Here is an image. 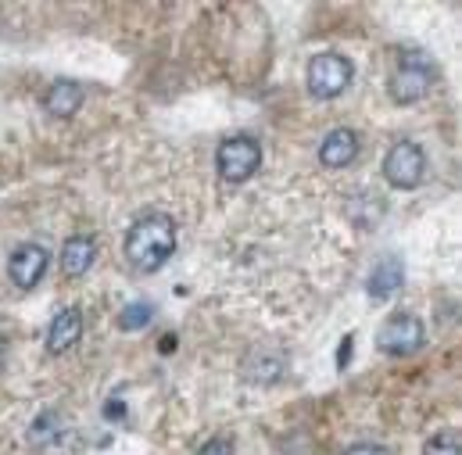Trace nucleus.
Listing matches in <instances>:
<instances>
[{
  "instance_id": "nucleus-1",
  "label": "nucleus",
  "mask_w": 462,
  "mask_h": 455,
  "mask_svg": "<svg viewBox=\"0 0 462 455\" xmlns=\"http://www.w3.org/2000/svg\"><path fill=\"white\" fill-rule=\"evenodd\" d=\"M176 251V223L165 212L140 216L125 233V258L140 273H158Z\"/></svg>"
},
{
  "instance_id": "nucleus-2",
  "label": "nucleus",
  "mask_w": 462,
  "mask_h": 455,
  "mask_svg": "<svg viewBox=\"0 0 462 455\" xmlns=\"http://www.w3.org/2000/svg\"><path fill=\"white\" fill-rule=\"evenodd\" d=\"M309 94L312 98H319V101H334V98H341L347 87H351V76H355V65L347 61L345 54H334V51H327V54H316L312 61H309Z\"/></svg>"
},
{
  "instance_id": "nucleus-3",
  "label": "nucleus",
  "mask_w": 462,
  "mask_h": 455,
  "mask_svg": "<svg viewBox=\"0 0 462 455\" xmlns=\"http://www.w3.org/2000/svg\"><path fill=\"white\" fill-rule=\"evenodd\" d=\"M262 165V147L254 136H230L216 151V169L226 183H247Z\"/></svg>"
},
{
  "instance_id": "nucleus-4",
  "label": "nucleus",
  "mask_w": 462,
  "mask_h": 455,
  "mask_svg": "<svg viewBox=\"0 0 462 455\" xmlns=\"http://www.w3.org/2000/svg\"><path fill=\"white\" fill-rule=\"evenodd\" d=\"M383 176L398 190H416L423 183V176H427V154H423V147L412 144V140H398L383 154Z\"/></svg>"
},
{
  "instance_id": "nucleus-5",
  "label": "nucleus",
  "mask_w": 462,
  "mask_h": 455,
  "mask_svg": "<svg viewBox=\"0 0 462 455\" xmlns=\"http://www.w3.org/2000/svg\"><path fill=\"white\" fill-rule=\"evenodd\" d=\"M423 341H427V327H423V320L412 316V312L391 316V320L380 327V334H376V348H380L383 355H391V358L416 355V351L423 348Z\"/></svg>"
},
{
  "instance_id": "nucleus-6",
  "label": "nucleus",
  "mask_w": 462,
  "mask_h": 455,
  "mask_svg": "<svg viewBox=\"0 0 462 455\" xmlns=\"http://www.w3.org/2000/svg\"><path fill=\"white\" fill-rule=\"evenodd\" d=\"M430 83H434V76H430V65L423 61V54H405L394 79H391V101L394 105H416L430 94Z\"/></svg>"
},
{
  "instance_id": "nucleus-7",
  "label": "nucleus",
  "mask_w": 462,
  "mask_h": 455,
  "mask_svg": "<svg viewBox=\"0 0 462 455\" xmlns=\"http://www.w3.org/2000/svg\"><path fill=\"white\" fill-rule=\"evenodd\" d=\"M47 265H51L47 247H40V244H18V247L11 251V258H7V276H11L14 287L32 291V287L43 280Z\"/></svg>"
},
{
  "instance_id": "nucleus-8",
  "label": "nucleus",
  "mask_w": 462,
  "mask_h": 455,
  "mask_svg": "<svg viewBox=\"0 0 462 455\" xmlns=\"http://www.w3.org/2000/svg\"><path fill=\"white\" fill-rule=\"evenodd\" d=\"M358 133L355 129H334L327 133V140L319 144V162L327 169H347L355 158H358Z\"/></svg>"
},
{
  "instance_id": "nucleus-9",
  "label": "nucleus",
  "mask_w": 462,
  "mask_h": 455,
  "mask_svg": "<svg viewBox=\"0 0 462 455\" xmlns=\"http://www.w3.org/2000/svg\"><path fill=\"white\" fill-rule=\"evenodd\" d=\"M79 338H83V312H79L76 305H72V309H61V312L51 320V327H47V348H51L54 355L76 348Z\"/></svg>"
},
{
  "instance_id": "nucleus-10",
  "label": "nucleus",
  "mask_w": 462,
  "mask_h": 455,
  "mask_svg": "<svg viewBox=\"0 0 462 455\" xmlns=\"http://www.w3.org/2000/svg\"><path fill=\"white\" fill-rule=\"evenodd\" d=\"M83 87L76 83V79H54L51 87H47V94H43V108L47 115H54V118H72V115L83 108Z\"/></svg>"
},
{
  "instance_id": "nucleus-11",
  "label": "nucleus",
  "mask_w": 462,
  "mask_h": 455,
  "mask_svg": "<svg viewBox=\"0 0 462 455\" xmlns=\"http://www.w3.org/2000/svg\"><path fill=\"white\" fill-rule=\"evenodd\" d=\"M94 258H97V240L87 237V233H76V237H69L61 244V269H65V276H87Z\"/></svg>"
},
{
  "instance_id": "nucleus-12",
  "label": "nucleus",
  "mask_w": 462,
  "mask_h": 455,
  "mask_svg": "<svg viewBox=\"0 0 462 455\" xmlns=\"http://www.w3.org/2000/svg\"><path fill=\"white\" fill-rule=\"evenodd\" d=\"M402 280H405V269H402V262L394 258V255H387V258H380L376 265H373V273H369V298L373 302H387L398 287H402Z\"/></svg>"
},
{
  "instance_id": "nucleus-13",
  "label": "nucleus",
  "mask_w": 462,
  "mask_h": 455,
  "mask_svg": "<svg viewBox=\"0 0 462 455\" xmlns=\"http://www.w3.org/2000/svg\"><path fill=\"white\" fill-rule=\"evenodd\" d=\"M58 434H61V420H58V413H43V416L29 427V445L43 449V445H51Z\"/></svg>"
},
{
  "instance_id": "nucleus-14",
  "label": "nucleus",
  "mask_w": 462,
  "mask_h": 455,
  "mask_svg": "<svg viewBox=\"0 0 462 455\" xmlns=\"http://www.w3.org/2000/svg\"><path fill=\"white\" fill-rule=\"evenodd\" d=\"M151 316H154V309L147 302H133L118 312V330H143L151 323Z\"/></svg>"
},
{
  "instance_id": "nucleus-15",
  "label": "nucleus",
  "mask_w": 462,
  "mask_h": 455,
  "mask_svg": "<svg viewBox=\"0 0 462 455\" xmlns=\"http://www.w3.org/2000/svg\"><path fill=\"white\" fill-rule=\"evenodd\" d=\"M423 455H459V434L456 431H441L427 441V452Z\"/></svg>"
},
{
  "instance_id": "nucleus-16",
  "label": "nucleus",
  "mask_w": 462,
  "mask_h": 455,
  "mask_svg": "<svg viewBox=\"0 0 462 455\" xmlns=\"http://www.w3.org/2000/svg\"><path fill=\"white\" fill-rule=\"evenodd\" d=\"M198 455H233V445L226 438H212V441H205V445L198 449Z\"/></svg>"
},
{
  "instance_id": "nucleus-17",
  "label": "nucleus",
  "mask_w": 462,
  "mask_h": 455,
  "mask_svg": "<svg viewBox=\"0 0 462 455\" xmlns=\"http://www.w3.org/2000/svg\"><path fill=\"white\" fill-rule=\"evenodd\" d=\"M345 455H391L383 445H355V449H347Z\"/></svg>"
},
{
  "instance_id": "nucleus-18",
  "label": "nucleus",
  "mask_w": 462,
  "mask_h": 455,
  "mask_svg": "<svg viewBox=\"0 0 462 455\" xmlns=\"http://www.w3.org/2000/svg\"><path fill=\"white\" fill-rule=\"evenodd\" d=\"M347 355H351V334L345 338V344H341V355H337V362H341V366L347 362Z\"/></svg>"
},
{
  "instance_id": "nucleus-19",
  "label": "nucleus",
  "mask_w": 462,
  "mask_h": 455,
  "mask_svg": "<svg viewBox=\"0 0 462 455\" xmlns=\"http://www.w3.org/2000/svg\"><path fill=\"white\" fill-rule=\"evenodd\" d=\"M0 358H4V338H0Z\"/></svg>"
}]
</instances>
